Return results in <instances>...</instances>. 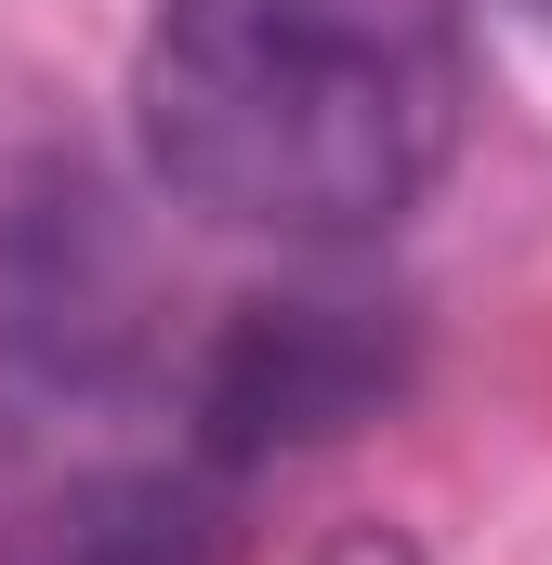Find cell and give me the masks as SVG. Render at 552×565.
<instances>
[{"label": "cell", "mask_w": 552, "mask_h": 565, "mask_svg": "<svg viewBox=\"0 0 552 565\" xmlns=\"http://www.w3.org/2000/svg\"><path fill=\"white\" fill-rule=\"evenodd\" d=\"M66 565H224V500L198 473H106L66 513Z\"/></svg>", "instance_id": "277c9868"}, {"label": "cell", "mask_w": 552, "mask_h": 565, "mask_svg": "<svg viewBox=\"0 0 552 565\" xmlns=\"http://www.w3.org/2000/svg\"><path fill=\"white\" fill-rule=\"evenodd\" d=\"M474 132L460 0H158L132 145L198 224L355 250L395 237Z\"/></svg>", "instance_id": "6da1fadb"}, {"label": "cell", "mask_w": 552, "mask_h": 565, "mask_svg": "<svg viewBox=\"0 0 552 565\" xmlns=\"http://www.w3.org/2000/svg\"><path fill=\"white\" fill-rule=\"evenodd\" d=\"M145 355V277L106 184L79 158H40L0 184V408L53 422L119 395Z\"/></svg>", "instance_id": "7a4b0ae2"}, {"label": "cell", "mask_w": 552, "mask_h": 565, "mask_svg": "<svg viewBox=\"0 0 552 565\" xmlns=\"http://www.w3.org/2000/svg\"><path fill=\"white\" fill-rule=\"evenodd\" d=\"M395 395V329L369 302H329V289H289V302H237L198 355V460L211 473H251L289 447H329Z\"/></svg>", "instance_id": "3957f363"}]
</instances>
